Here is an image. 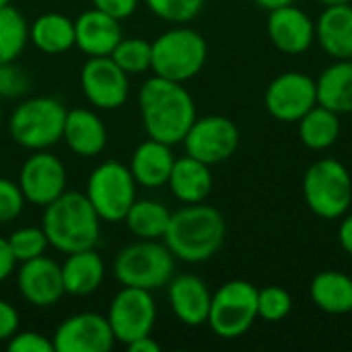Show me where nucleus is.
Wrapping results in <instances>:
<instances>
[{
    "label": "nucleus",
    "mask_w": 352,
    "mask_h": 352,
    "mask_svg": "<svg viewBox=\"0 0 352 352\" xmlns=\"http://www.w3.org/2000/svg\"><path fill=\"white\" fill-rule=\"evenodd\" d=\"M62 140L74 155L93 159L107 144V128L95 111L76 107L66 113Z\"/></svg>",
    "instance_id": "20"
},
{
    "label": "nucleus",
    "mask_w": 352,
    "mask_h": 352,
    "mask_svg": "<svg viewBox=\"0 0 352 352\" xmlns=\"http://www.w3.org/2000/svg\"><path fill=\"white\" fill-rule=\"evenodd\" d=\"M258 320V289L248 280H229L212 293L208 326L223 340L245 336Z\"/></svg>",
    "instance_id": "8"
},
{
    "label": "nucleus",
    "mask_w": 352,
    "mask_h": 352,
    "mask_svg": "<svg viewBox=\"0 0 352 352\" xmlns=\"http://www.w3.org/2000/svg\"><path fill=\"white\" fill-rule=\"evenodd\" d=\"M66 107L54 97H31L21 101L8 120L10 138L29 151H47L62 140Z\"/></svg>",
    "instance_id": "6"
},
{
    "label": "nucleus",
    "mask_w": 352,
    "mask_h": 352,
    "mask_svg": "<svg viewBox=\"0 0 352 352\" xmlns=\"http://www.w3.org/2000/svg\"><path fill=\"white\" fill-rule=\"evenodd\" d=\"M262 10H276L280 6H289V4H295V0H254Z\"/></svg>",
    "instance_id": "43"
},
{
    "label": "nucleus",
    "mask_w": 352,
    "mask_h": 352,
    "mask_svg": "<svg viewBox=\"0 0 352 352\" xmlns=\"http://www.w3.org/2000/svg\"><path fill=\"white\" fill-rule=\"evenodd\" d=\"M41 229L50 245L62 254L91 250L101 237V219L80 192H64L43 206Z\"/></svg>",
    "instance_id": "3"
},
{
    "label": "nucleus",
    "mask_w": 352,
    "mask_h": 352,
    "mask_svg": "<svg viewBox=\"0 0 352 352\" xmlns=\"http://www.w3.org/2000/svg\"><path fill=\"white\" fill-rule=\"evenodd\" d=\"M316 105V78L299 70L278 74L270 80L264 93V107L278 122H299Z\"/></svg>",
    "instance_id": "12"
},
{
    "label": "nucleus",
    "mask_w": 352,
    "mask_h": 352,
    "mask_svg": "<svg viewBox=\"0 0 352 352\" xmlns=\"http://www.w3.org/2000/svg\"><path fill=\"white\" fill-rule=\"evenodd\" d=\"M316 41L332 60H352V4L326 6L316 21Z\"/></svg>",
    "instance_id": "21"
},
{
    "label": "nucleus",
    "mask_w": 352,
    "mask_h": 352,
    "mask_svg": "<svg viewBox=\"0 0 352 352\" xmlns=\"http://www.w3.org/2000/svg\"><path fill=\"white\" fill-rule=\"evenodd\" d=\"M311 301L330 316L352 314V278L338 270H324L314 276L309 287Z\"/></svg>",
    "instance_id": "25"
},
{
    "label": "nucleus",
    "mask_w": 352,
    "mask_h": 352,
    "mask_svg": "<svg viewBox=\"0 0 352 352\" xmlns=\"http://www.w3.org/2000/svg\"><path fill=\"white\" fill-rule=\"evenodd\" d=\"M91 2H93V8H97L118 21L132 16L138 8V0H91Z\"/></svg>",
    "instance_id": "38"
},
{
    "label": "nucleus",
    "mask_w": 352,
    "mask_h": 352,
    "mask_svg": "<svg viewBox=\"0 0 352 352\" xmlns=\"http://www.w3.org/2000/svg\"><path fill=\"white\" fill-rule=\"evenodd\" d=\"M266 31L270 43L289 56L305 54L316 41V21L295 4L270 10Z\"/></svg>",
    "instance_id": "16"
},
{
    "label": "nucleus",
    "mask_w": 352,
    "mask_h": 352,
    "mask_svg": "<svg viewBox=\"0 0 352 352\" xmlns=\"http://www.w3.org/2000/svg\"><path fill=\"white\" fill-rule=\"evenodd\" d=\"M60 266L64 291L72 297H89L103 285L105 262L95 252V248L68 254L64 264Z\"/></svg>",
    "instance_id": "24"
},
{
    "label": "nucleus",
    "mask_w": 352,
    "mask_h": 352,
    "mask_svg": "<svg viewBox=\"0 0 352 352\" xmlns=\"http://www.w3.org/2000/svg\"><path fill=\"white\" fill-rule=\"evenodd\" d=\"M138 107L148 138L171 146L184 142L190 126L198 118L196 103L184 82L167 80L157 74L142 82Z\"/></svg>",
    "instance_id": "1"
},
{
    "label": "nucleus",
    "mask_w": 352,
    "mask_h": 352,
    "mask_svg": "<svg viewBox=\"0 0 352 352\" xmlns=\"http://www.w3.org/2000/svg\"><path fill=\"white\" fill-rule=\"evenodd\" d=\"M320 4L324 6H336V4H344V2H351V0H318Z\"/></svg>",
    "instance_id": "44"
},
{
    "label": "nucleus",
    "mask_w": 352,
    "mask_h": 352,
    "mask_svg": "<svg viewBox=\"0 0 352 352\" xmlns=\"http://www.w3.org/2000/svg\"><path fill=\"white\" fill-rule=\"evenodd\" d=\"M136 186L130 167L120 161H105L91 171L85 196L101 221L120 223L136 202Z\"/></svg>",
    "instance_id": "9"
},
{
    "label": "nucleus",
    "mask_w": 352,
    "mask_h": 352,
    "mask_svg": "<svg viewBox=\"0 0 352 352\" xmlns=\"http://www.w3.org/2000/svg\"><path fill=\"white\" fill-rule=\"evenodd\" d=\"M29 39L43 54H64L74 47V21L60 12H45L29 27Z\"/></svg>",
    "instance_id": "27"
},
{
    "label": "nucleus",
    "mask_w": 352,
    "mask_h": 352,
    "mask_svg": "<svg viewBox=\"0 0 352 352\" xmlns=\"http://www.w3.org/2000/svg\"><path fill=\"white\" fill-rule=\"evenodd\" d=\"M29 41L25 16L10 4L0 8V64L14 62Z\"/></svg>",
    "instance_id": "30"
},
{
    "label": "nucleus",
    "mask_w": 352,
    "mask_h": 352,
    "mask_svg": "<svg viewBox=\"0 0 352 352\" xmlns=\"http://www.w3.org/2000/svg\"><path fill=\"white\" fill-rule=\"evenodd\" d=\"M52 344L54 352H109L116 344V336L107 316L82 311L70 316L56 328Z\"/></svg>",
    "instance_id": "15"
},
{
    "label": "nucleus",
    "mask_w": 352,
    "mask_h": 352,
    "mask_svg": "<svg viewBox=\"0 0 352 352\" xmlns=\"http://www.w3.org/2000/svg\"><path fill=\"white\" fill-rule=\"evenodd\" d=\"M19 311L12 303L0 299V342H6L19 330Z\"/></svg>",
    "instance_id": "39"
},
{
    "label": "nucleus",
    "mask_w": 352,
    "mask_h": 352,
    "mask_svg": "<svg viewBox=\"0 0 352 352\" xmlns=\"http://www.w3.org/2000/svg\"><path fill=\"white\" fill-rule=\"evenodd\" d=\"M16 260L8 248V241L0 237V283H4L12 272H14Z\"/></svg>",
    "instance_id": "40"
},
{
    "label": "nucleus",
    "mask_w": 352,
    "mask_h": 352,
    "mask_svg": "<svg viewBox=\"0 0 352 352\" xmlns=\"http://www.w3.org/2000/svg\"><path fill=\"white\" fill-rule=\"evenodd\" d=\"M151 70L167 80L186 82L200 74L208 58L206 39L192 27H173L151 41Z\"/></svg>",
    "instance_id": "5"
},
{
    "label": "nucleus",
    "mask_w": 352,
    "mask_h": 352,
    "mask_svg": "<svg viewBox=\"0 0 352 352\" xmlns=\"http://www.w3.org/2000/svg\"><path fill=\"white\" fill-rule=\"evenodd\" d=\"M111 272L122 287L159 291L175 274V256L159 239H138L122 248L111 264Z\"/></svg>",
    "instance_id": "4"
},
{
    "label": "nucleus",
    "mask_w": 352,
    "mask_h": 352,
    "mask_svg": "<svg viewBox=\"0 0 352 352\" xmlns=\"http://www.w3.org/2000/svg\"><path fill=\"white\" fill-rule=\"evenodd\" d=\"M80 87L91 105L97 109H118L130 93L128 74L111 60V56H93L80 70Z\"/></svg>",
    "instance_id": "13"
},
{
    "label": "nucleus",
    "mask_w": 352,
    "mask_h": 352,
    "mask_svg": "<svg viewBox=\"0 0 352 352\" xmlns=\"http://www.w3.org/2000/svg\"><path fill=\"white\" fill-rule=\"evenodd\" d=\"M66 167L50 151H33L21 167L19 186L27 202L47 206L66 192Z\"/></svg>",
    "instance_id": "14"
},
{
    "label": "nucleus",
    "mask_w": 352,
    "mask_h": 352,
    "mask_svg": "<svg viewBox=\"0 0 352 352\" xmlns=\"http://www.w3.org/2000/svg\"><path fill=\"white\" fill-rule=\"evenodd\" d=\"M225 217L214 206L198 202L186 204L177 212H171L163 241L175 260L202 264L219 254L225 243Z\"/></svg>",
    "instance_id": "2"
},
{
    "label": "nucleus",
    "mask_w": 352,
    "mask_h": 352,
    "mask_svg": "<svg viewBox=\"0 0 352 352\" xmlns=\"http://www.w3.org/2000/svg\"><path fill=\"white\" fill-rule=\"evenodd\" d=\"M171 212L159 200H136L124 217L128 231L138 239H163Z\"/></svg>",
    "instance_id": "29"
},
{
    "label": "nucleus",
    "mask_w": 352,
    "mask_h": 352,
    "mask_svg": "<svg viewBox=\"0 0 352 352\" xmlns=\"http://www.w3.org/2000/svg\"><path fill=\"white\" fill-rule=\"evenodd\" d=\"M6 4H10V0H0V8H2V6H6Z\"/></svg>",
    "instance_id": "45"
},
{
    "label": "nucleus",
    "mask_w": 352,
    "mask_h": 352,
    "mask_svg": "<svg viewBox=\"0 0 352 352\" xmlns=\"http://www.w3.org/2000/svg\"><path fill=\"white\" fill-rule=\"evenodd\" d=\"M318 103L336 111L352 113V60H334L318 78Z\"/></svg>",
    "instance_id": "26"
},
{
    "label": "nucleus",
    "mask_w": 352,
    "mask_h": 352,
    "mask_svg": "<svg viewBox=\"0 0 352 352\" xmlns=\"http://www.w3.org/2000/svg\"><path fill=\"white\" fill-rule=\"evenodd\" d=\"M303 198L309 210L324 221L342 219L352 204L351 171L338 159H320L303 175Z\"/></svg>",
    "instance_id": "7"
},
{
    "label": "nucleus",
    "mask_w": 352,
    "mask_h": 352,
    "mask_svg": "<svg viewBox=\"0 0 352 352\" xmlns=\"http://www.w3.org/2000/svg\"><path fill=\"white\" fill-rule=\"evenodd\" d=\"M293 311V297L283 287L258 289V318L264 322H283Z\"/></svg>",
    "instance_id": "33"
},
{
    "label": "nucleus",
    "mask_w": 352,
    "mask_h": 352,
    "mask_svg": "<svg viewBox=\"0 0 352 352\" xmlns=\"http://www.w3.org/2000/svg\"><path fill=\"white\" fill-rule=\"evenodd\" d=\"M151 12L167 23H188L200 14L206 0H144Z\"/></svg>",
    "instance_id": "34"
},
{
    "label": "nucleus",
    "mask_w": 352,
    "mask_h": 352,
    "mask_svg": "<svg viewBox=\"0 0 352 352\" xmlns=\"http://www.w3.org/2000/svg\"><path fill=\"white\" fill-rule=\"evenodd\" d=\"M126 349H128L130 352H159L161 351L159 342H155L151 334H148V336H140V338L132 340L130 344H126Z\"/></svg>",
    "instance_id": "42"
},
{
    "label": "nucleus",
    "mask_w": 352,
    "mask_h": 352,
    "mask_svg": "<svg viewBox=\"0 0 352 352\" xmlns=\"http://www.w3.org/2000/svg\"><path fill=\"white\" fill-rule=\"evenodd\" d=\"M27 76L12 64H0V99H14L27 91Z\"/></svg>",
    "instance_id": "37"
},
{
    "label": "nucleus",
    "mask_w": 352,
    "mask_h": 352,
    "mask_svg": "<svg viewBox=\"0 0 352 352\" xmlns=\"http://www.w3.org/2000/svg\"><path fill=\"white\" fill-rule=\"evenodd\" d=\"M16 287L21 297L29 305L39 309L56 305L66 293L62 280V266L45 256L21 262V268L16 272Z\"/></svg>",
    "instance_id": "17"
},
{
    "label": "nucleus",
    "mask_w": 352,
    "mask_h": 352,
    "mask_svg": "<svg viewBox=\"0 0 352 352\" xmlns=\"http://www.w3.org/2000/svg\"><path fill=\"white\" fill-rule=\"evenodd\" d=\"M297 126L303 146L309 151H328L340 136V113L318 103L297 122Z\"/></svg>",
    "instance_id": "28"
},
{
    "label": "nucleus",
    "mask_w": 352,
    "mask_h": 352,
    "mask_svg": "<svg viewBox=\"0 0 352 352\" xmlns=\"http://www.w3.org/2000/svg\"><path fill=\"white\" fill-rule=\"evenodd\" d=\"M173 163H175V157H173L171 144L148 138L136 146L128 167L138 186L161 188L167 184Z\"/></svg>",
    "instance_id": "22"
},
{
    "label": "nucleus",
    "mask_w": 352,
    "mask_h": 352,
    "mask_svg": "<svg viewBox=\"0 0 352 352\" xmlns=\"http://www.w3.org/2000/svg\"><path fill=\"white\" fill-rule=\"evenodd\" d=\"M6 241L16 262H29L33 258L45 256V250L50 245L41 227H21L12 231Z\"/></svg>",
    "instance_id": "32"
},
{
    "label": "nucleus",
    "mask_w": 352,
    "mask_h": 352,
    "mask_svg": "<svg viewBox=\"0 0 352 352\" xmlns=\"http://www.w3.org/2000/svg\"><path fill=\"white\" fill-rule=\"evenodd\" d=\"M25 202L27 200L21 192V186L12 179L0 177V225H6L21 217Z\"/></svg>",
    "instance_id": "35"
},
{
    "label": "nucleus",
    "mask_w": 352,
    "mask_h": 352,
    "mask_svg": "<svg viewBox=\"0 0 352 352\" xmlns=\"http://www.w3.org/2000/svg\"><path fill=\"white\" fill-rule=\"evenodd\" d=\"M6 349L10 352H54V344L47 336L39 332H14L6 340Z\"/></svg>",
    "instance_id": "36"
},
{
    "label": "nucleus",
    "mask_w": 352,
    "mask_h": 352,
    "mask_svg": "<svg viewBox=\"0 0 352 352\" xmlns=\"http://www.w3.org/2000/svg\"><path fill=\"white\" fill-rule=\"evenodd\" d=\"M120 39H122L120 21L97 8L85 10L74 21V45L89 58L109 56Z\"/></svg>",
    "instance_id": "19"
},
{
    "label": "nucleus",
    "mask_w": 352,
    "mask_h": 352,
    "mask_svg": "<svg viewBox=\"0 0 352 352\" xmlns=\"http://www.w3.org/2000/svg\"><path fill=\"white\" fill-rule=\"evenodd\" d=\"M212 184H214V179H212L210 165H206L190 155L175 159L173 169L167 179L171 194L184 204L204 202L212 192Z\"/></svg>",
    "instance_id": "23"
},
{
    "label": "nucleus",
    "mask_w": 352,
    "mask_h": 352,
    "mask_svg": "<svg viewBox=\"0 0 352 352\" xmlns=\"http://www.w3.org/2000/svg\"><path fill=\"white\" fill-rule=\"evenodd\" d=\"M239 140L241 134L235 122L225 116H204L196 118L190 126L184 138V148L186 155L206 165H219L235 155Z\"/></svg>",
    "instance_id": "11"
},
{
    "label": "nucleus",
    "mask_w": 352,
    "mask_h": 352,
    "mask_svg": "<svg viewBox=\"0 0 352 352\" xmlns=\"http://www.w3.org/2000/svg\"><path fill=\"white\" fill-rule=\"evenodd\" d=\"M109 56L130 76L151 70L153 50L151 43L142 37H122Z\"/></svg>",
    "instance_id": "31"
},
{
    "label": "nucleus",
    "mask_w": 352,
    "mask_h": 352,
    "mask_svg": "<svg viewBox=\"0 0 352 352\" xmlns=\"http://www.w3.org/2000/svg\"><path fill=\"white\" fill-rule=\"evenodd\" d=\"M167 297L173 316L182 324L198 328L208 322L212 293L208 291V285L202 278L194 274H173L167 285Z\"/></svg>",
    "instance_id": "18"
},
{
    "label": "nucleus",
    "mask_w": 352,
    "mask_h": 352,
    "mask_svg": "<svg viewBox=\"0 0 352 352\" xmlns=\"http://www.w3.org/2000/svg\"><path fill=\"white\" fill-rule=\"evenodd\" d=\"M107 322L116 340L122 344L148 336L157 322V303L153 293L136 287H122L109 303Z\"/></svg>",
    "instance_id": "10"
},
{
    "label": "nucleus",
    "mask_w": 352,
    "mask_h": 352,
    "mask_svg": "<svg viewBox=\"0 0 352 352\" xmlns=\"http://www.w3.org/2000/svg\"><path fill=\"white\" fill-rule=\"evenodd\" d=\"M338 243L352 258V214H344L338 227Z\"/></svg>",
    "instance_id": "41"
}]
</instances>
